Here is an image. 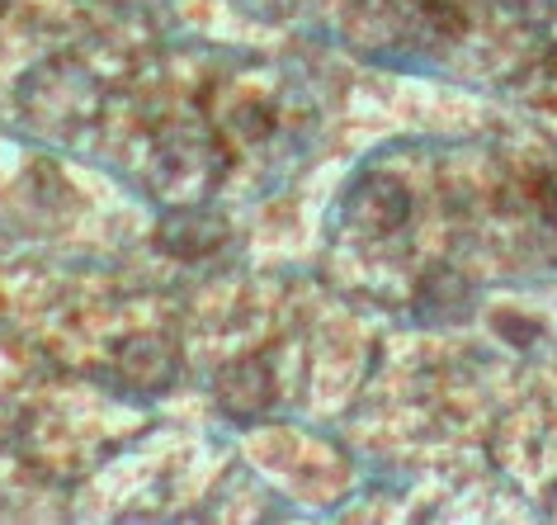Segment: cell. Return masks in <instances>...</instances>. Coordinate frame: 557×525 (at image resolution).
Masks as SVG:
<instances>
[{"label": "cell", "instance_id": "obj_10", "mask_svg": "<svg viewBox=\"0 0 557 525\" xmlns=\"http://www.w3.org/2000/svg\"><path fill=\"white\" fill-rule=\"evenodd\" d=\"M539 511H543V516H548V521H557V478L548 483V488H543V497H539Z\"/></svg>", "mask_w": 557, "mask_h": 525}, {"label": "cell", "instance_id": "obj_2", "mask_svg": "<svg viewBox=\"0 0 557 525\" xmlns=\"http://www.w3.org/2000/svg\"><path fill=\"white\" fill-rule=\"evenodd\" d=\"M222 181V151L208 133L175 129L165 133L147 166V190L165 209L171 204H203Z\"/></svg>", "mask_w": 557, "mask_h": 525}, {"label": "cell", "instance_id": "obj_1", "mask_svg": "<svg viewBox=\"0 0 557 525\" xmlns=\"http://www.w3.org/2000/svg\"><path fill=\"white\" fill-rule=\"evenodd\" d=\"M100 109H104V86L72 58H52L20 81V114L38 133L76 137L81 129H90L100 119Z\"/></svg>", "mask_w": 557, "mask_h": 525}, {"label": "cell", "instance_id": "obj_4", "mask_svg": "<svg viewBox=\"0 0 557 525\" xmlns=\"http://www.w3.org/2000/svg\"><path fill=\"white\" fill-rule=\"evenodd\" d=\"M407 218H411V195L397 175L369 171L345 190V223H350L364 242L393 237V232L407 228Z\"/></svg>", "mask_w": 557, "mask_h": 525}, {"label": "cell", "instance_id": "obj_5", "mask_svg": "<svg viewBox=\"0 0 557 525\" xmlns=\"http://www.w3.org/2000/svg\"><path fill=\"white\" fill-rule=\"evenodd\" d=\"M114 379L137 398L171 393L180 383V351L161 331H133L114 345Z\"/></svg>", "mask_w": 557, "mask_h": 525}, {"label": "cell", "instance_id": "obj_9", "mask_svg": "<svg viewBox=\"0 0 557 525\" xmlns=\"http://www.w3.org/2000/svg\"><path fill=\"white\" fill-rule=\"evenodd\" d=\"M500 5L520 20H539V15H548V10H557V0H500Z\"/></svg>", "mask_w": 557, "mask_h": 525}, {"label": "cell", "instance_id": "obj_8", "mask_svg": "<svg viewBox=\"0 0 557 525\" xmlns=\"http://www.w3.org/2000/svg\"><path fill=\"white\" fill-rule=\"evenodd\" d=\"M539 242H543V256L557 266V190L539 199Z\"/></svg>", "mask_w": 557, "mask_h": 525}, {"label": "cell", "instance_id": "obj_3", "mask_svg": "<svg viewBox=\"0 0 557 525\" xmlns=\"http://www.w3.org/2000/svg\"><path fill=\"white\" fill-rule=\"evenodd\" d=\"M227 242H232V223L208 199L203 204H171L157 223V252L171 260H185V266L213 260Z\"/></svg>", "mask_w": 557, "mask_h": 525}, {"label": "cell", "instance_id": "obj_7", "mask_svg": "<svg viewBox=\"0 0 557 525\" xmlns=\"http://www.w3.org/2000/svg\"><path fill=\"white\" fill-rule=\"evenodd\" d=\"M468 303H472V289L463 284V274H454L444 266L430 270L421 289H416V308H421V317H435V322H449V317L468 313Z\"/></svg>", "mask_w": 557, "mask_h": 525}, {"label": "cell", "instance_id": "obj_6", "mask_svg": "<svg viewBox=\"0 0 557 525\" xmlns=\"http://www.w3.org/2000/svg\"><path fill=\"white\" fill-rule=\"evenodd\" d=\"M274 369L264 355H236V361H227L213 375V403L227 422L236 426H250L260 422L264 412L274 407Z\"/></svg>", "mask_w": 557, "mask_h": 525}]
</instances>
